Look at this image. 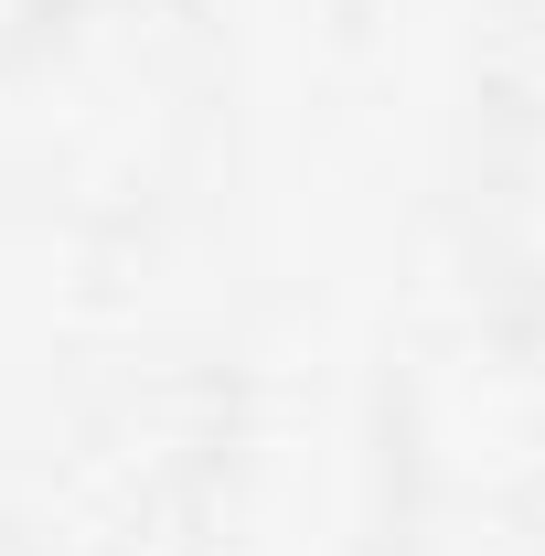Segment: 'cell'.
I'll use <instances>...</instances> for the list:
<instances>
[{
  "label": "cell",
  "instance_id": "2",
  "mask_svg": "<svg viewBox=\"0 0 545 556\" xmlns=\"http://www.w3.org/2000/svg\"><path fill=\"white\" fill-rule=\"evenodd\" d=\"M460 257L492 289V311L545 332V97L492 108L471 139V182H460Z\"/></svg>",
  "mask_w": 545,
  "mask_h": 556
},
{
  "label": "cell",
  "instance_id": "3",
  "mask_svg": "<svg viewBox=\"0 0 545 556\" xmlns=\"http://www.w3.org/2000/svg\"><path fill=\"white\" fill-rule=\"evenodd\" d=\"M75 22H86V0H0V86L43 75L75 43Z\"/></svg>",
  "mask_w": 545,
  "mask_h": 556
},
{
  "label": "cell",
  "instance_id": "1",
  "mask_svg": "<svg viewBox=\"0 0 545 556\" xmlns=\"http://www.w3.org/2000/svg\"><path fill=\"white\" fill-rule=\"evenodd\" d=\"M193 556H407L417 407L375 364H257L225 386L193 492Z\"/></svg>",
  "mask_w": 545,
  "mask_h": 556
}]
</instances>
